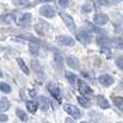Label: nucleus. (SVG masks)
Segmentation results:
<instances>
[{
	"mask_svg": "<svg viewBox=\"0 0 123 123\" xmlns=\"http://www.w3.org/2000/svg\"><path fill=\"white\" fill-rule=\"evenodd\" d=\"M60 15H61L62 19L64 21V23H65V25L68 27V29H69L71 32H76L77 27H76V23H74V18H72L70 15L66 14V13H61Z\"/></svg>",
	"mask_w": 123,
	"mask_h": 123,
	"instance_id": "f257e3e1",
	"label": "nucleus"
},
{
	"mask_svg": "<svg viewBox=\"0 0 123 123\" xmlns=\"http://www.w3.org/2000/svg\"><path fill=\"white\" fill-rule=\"evenodd\" d=\"M64 110L67 113H69L74 119H79V118H80V110L78 109V107L74 106V105L65 104L64 105Z\"/></svg>",
	"mask_w": 123,
	"mask_h": 123,
	"instance_id": "f03ea898",
	"label": "nucleus"
},
{
	"mask_svg": "<svg viewBox=\"0 0 123 123\" xmlns=\"http://www.w3.org/2000/svg\"><path fill=\"white\" fill-rule=\"evenodd\" d=\"M78 90L82 94V96H90L93 94L92 89L82 80H78Z\"/></svg>",
	"mask_w": 123,
	"mask_h": 123,
	"instance_id": "7ed1b4c3",
	"label": "nucleus"
},
{
	"mask_svg": "<svg viewBox=\"0 0 123 123\" xmlns=\"http://www.w3.org/2000/svg\"><path fill=\"white\" fill-rule=\"evenodd\" d=\"M48 90H49V92L51 93V95L53 96L58 103H62V94L60 91V87H58L57 85H55L54 83H49Z\"/></svg>",
	"mask_w": 123,
	"mask_h": 123,
	"instance_id": "20e7f679",
	"label": "nucleus"
},
{
	"mask_svg": "<svg viewBox=\"0 0 123 123\" xmlns=\"http://www.w3.org/2000/svg\"><path fill=\"white\" fill-rule=\"evenodd\" d=\"M39 12H40V14L42 15V16L47 17V18H52V17H54V15H55L54 9L52 8L51 6H49V4L42 6L40 8V10H39Z\"/></svg>",
	"mask_w": 123,
	"mask_h": 123,
	"instance_id": "39448f33",
	"label": "nucleus"
},
{
	"mask_svg": "<svg viewBox=\"0 0 123 123\" xmlns=\"http://www.w3.org/2000/svg\"><path fill=\"white\" fill-rule=\"evenodd\" d=\"M98 81H99V83L102 85H104V86H110V85L115 82V79H113L110 74H104L98 77Z\"/></svg>",
	"mask_w": 123,
	"mask_h": 123,
	"instance_id": "423d86ee",
	"label": "nucleus"
},
{
	"mask_svg": "<svg viewBox=\"0 0 123 123\" xmlns=\"http://www.w3.org/2000/svg\"><path fill=\"white\" fill-rule=\"evenodd\" d=\"M94 23L97 26H103L108 23V16L104 13H96L94 15Z\"/></svg>",
	"mask_w": 123,
	"mask_h": 123,
	"instance_id": "0eeeda50",
	"label": "nucleus"
},
{
	"mask_svg": "<svg viewBox=\"0 0 123 123\" xmlns=\"http://www.w3.org/2000/svg\"><path fill=\"white\" fill-rule=\"evenodd\" d=\"M76 38H77V40H79L81 43H83V44H87V43H90L91 42V40H92L91 35H90L87 31L78 32L77 36H76Z\"/></svg>",
	"mask_w": 123,
	"mask_h": 123,
	"instance_id": "6e6552de",
	"label": "nucleus"
},
{
	"mask_svg": "<svg viewBox=\"0 0 123 123\" xmlns=\"http://www.w3.org/2000/svg\"><path fill=\"white\" fill-rule=\"evenodd\" d=\"M57 42L62 45H66V47H71L74 44V40L69 36H58L56 37Z\"/></svg>",
	"mask_w": 123,
	"mask_h": 123,
	"instance_id": "1a4fd4ad",
	"label": "nucleus"
},
{
	"mask_svg": "<svg viewBox=\"0 0 123 123\" xmlns=\"http://www.w3.org/2000/svg\"><path fill=\"white\" fill-rule=\"evenodd\" d=\"M66 63L70 68H72L74 70H79L80 69V61L78 60V57L76 56H69L66 60Z\"/></svg>",
	"mask_w": 123,
	"mask_h": 123,
	"instance_id": "9d476101",
	"label": "nucleus"
},
{
	"mask_svg": "<svg viewBox=\"0 0 123 123\" xmlns=\"http://www.w3.org/2000/svg\"><path fill=\"white\" fill-rule=\"evenodd\" d=\"M38 105H39V107H40V109H42V110H48L49 106H50L49 99H48L45 96H40L38 99Z\"/></svg>",
	"mask_w": 123,
	"mask_h": 123,
	"instance_id": "9b49d317",
	"label": "nucleus"
},
{
	"mask_svg": "<svg viewBox=\"0 0 123 123\" xmlns=\"http://www.w3.org/2000/svg\"><path fill=\"white\" fill-rule=\"evenodd\" d=\"M97 104H98V106H99L102 109L109 108V102L103 95H98L97 96Z\"/></svg>",
	"mask_w": 123,
	"mask_h": 123,
	"instance_id": "f8f14e48",
	"label": "nucleus"
},
{
	"mask_svg": "<svg viewBox=\"0 0 123 123\" xmlns=\"http://www.w3.org/2000/svg\"><path fill=\"white\" fill-rule=\"evenodd\" d=\"M37 107H38V104H37L36 102H34V100H28V102L26 103V108L28 109V111H29L30 113L36 112Z\"/></svg>",
	"mask_w": 123,
	"mask_h": 123,
	"instance_id": "ddd939ff",
	"label": "nucleus"
},
{
	"mask_svg": "<svg viewBox=\"0 0 123 123\" xmlns=\"http://www.w3.org/2000/svg\"><path fill=\"white\" fill-rule=\"evenodd\" d=\"M31 67H32V69H34V71L36 72L38 76H39V74H40V76H42V74H43V70H42V68H41L39 62L32 61L31 62Z\"/></svg>",
	"mask_w": 123,
	"mask_h": 123,
	"instance_id": "4468645a",
	"label": "nucleus"
},
{
	"mask_svg": "<svg viewBox=\"0 0 123 123\" xmlns=\"http://www.w3.org/2000/svg\"><path fill=\"white\" fill-rule=\"evenodd\" d=\"M17 64H18L19 68L22 69V71L24 72L25 74H29V68L27 67V65L25 64V62H24L23 58H17Z\"/></svg>",
	"mask_w": 123,
	"mask_h": 123,
	"instance_id": "2eb2a0df",
	"label": "nucleus"
},
{
	"mask_svg": "<svg viewBox=\"0 0 123 123\" xmlns=\"http://www.w3.org/2000/svg\"><path fill=\"white\" fill-rule=\"evenodd\" d=\"M10 108V102L6 98H0V111H6Z\"/></svg>",
	"mask_w": 123,
	"mask_h": 123,
	"instance_id": "dca6fc26",
	"label": "nucleus"
},
{
	"mask_svg": "<svg viewBox=\"0 0 123 123\" xmlns=\"http://www.w3.org/2000/svg\"><path fill=\"white\" fill-rule=\"evenodd\" d=\"M78 102H79V104L81 105L82 107H90L91 106V102H90L89 99H87L85 96H82V95H80V96H78Z\"/></svg>",
	"mask_w": 123,
	"mask_h": 123,
	"instance_id": "f3484780",
	"label": "nucleus"
},
{
	"mask_svg": "<svg viewBox=\"0 0 123 123\" xmlns=\"http://www.w3.org/2000/svg\"><path fill=\"white\" fill-rule=\"evenodd\" d=\"M30 19H31V14L30 13H24L19 18V23L23 24V25H27L30 22Z\"/></svg>",
	"mask_w": 123,
	"mask_h": 123,
	"instance_id": "a211bd4d",
	"label": "nucleus"
},
{
	"mask_svg": "<svg viewBox=\"0 0 123 123\" xmlns=\"http://www.w3.org/2000/svg\"><path fill=\"white\" fill-rule=\"evenodd\" d=\"M113 104L117 107L118 109H120L121 111H123V97L121 96H117L113 98Z\"/></svg>",
	"mask_w": 123,
	"mask_h": 123,
	"instance_id": "6ab92c4d",
	"label": "nucleus"
},
{
	"mask_svg": "<svg viewBox=\"0 0 123 123\" xmlns=\"http://www.w3.org/2000/svg\"><path fill=\"white\" fill-rule=\"evenodd\" d=\"M54 62H55L56 66H57L60 69H62V67H63V65H64V58L62 57L61 54H55V55H54Z\"/></svg>",
	"mask_w": 123,
	"mask_h": 123,
	"instance_id": "aec40b11",
	"label": "nucleus"
},
{
	"mask_svg": "<svg viewBox=\"0 0 123 123\" xmlns=\"http://www.w3.org/2000/svg\"><path fill=\"white\" fill-rule=\"evenodd\" d=\"M97 42H98V44H100L102 47H105V45H108L109 43H110V41H109V39L106 38V37H98Z\"/></svg>",
	"mask_w": 123,
	"mask_h": 123,
	"instance_id": "412c9836",
	"label": "nucleus"
},
{
	"mask_svg": "<svg viewBox=\"0 0 123 123\" xmlns=\"http://www.w3.org/2000/svg\"><path fill=\"white\" fill-rule=\"evenodd\" d=\"M0 90L4 93L9 94L11 92V86L8 84V83H4V82H0Z\"/></svg>",
	"mask_w": 123,
	"mask_h": 123,
	"instance_id": "4be33fe9",
	"label": "nucleus"
},
{
	"mask_svg": "<svg viewBox=\"0 0 123 123\" xmlns=\"http://www.w3.org/2000/svg\"><path fill=\"white\" fill-rule=\"evenodd\" d=\"M66 78H67V80L69 81L70 84H74V82H76V80H77L76 76L69 71H66Z\"/></svg>",
	"mask_w": 123,
	"mask_h": 123,
	"instance_id": "5701e85b",
	"label": "nucleus"
},
{
	"mask_svg": "<svg viewBox=\"0 0 123 123\" xmlns=\"http://www.w3.org/2000/svg\"><path fill=\"white\" fill-rule=\"evenodd\" d=\"M16 115H17V117L19 118V120H22V121H26V120H27V115H26V112L23 111L22 109H17Z\"/></svg>",
	"mask_w": 123,
	"mask_h": 123,
	"instance_id": "b1692460",
	"label": "nucleus"
},
{
	"mask_svg": "<svg viewBox=\"0 0 123 123\" xmlns=\"http://www.w3.org/2000/svg\"><path fill=\"white\" fill-rule=\"evenodd\" d=\"M86 26H87V28H89V30H91V31H93V32H100L102 31L99 28L96 27L95 25H93V24L90 23V22H86Z\"/></svg>",
	"mask_w": 123,
	"mask_h": 123,
	"instance_id": "393cba45",
	"label": "nucleus"
},
{
	"mask_svg": "<svg viewBox=\"0 0 123 123\" xmlns=\"http://www.w3.org/2000/svg\"><path fill=\"white\" fill-rule=\"evenodd\" d=\"M113 43H115V45L117 48L123 50V39L122 38H116L115 40H113Z\"/></svg>",
	"mask_w": 123,
	"mask_h": 123,
	"instance_id": "a878e982",
	"label": "nucleus"
},
{
	"mask_svg": "<svg viewBox=\"0 0 123 123\" xmlns=\"http://www.w3.org/2000/svg\"><path fill=\"white\" fill-rule=\"evenodd\" d=\"M28 0H13V3L17 6H27L28 4Z\"/></svg>",
	"mask_w": 123,
	"mask_h": 123,
	"instance_id": "bb28decb",
	"label": "nucleus"
},
{
	"mask_svg": "<svg viewBox=\"0 0 123 123\" xmlns=\"http://www.w3.org/2000/svg\"><path fill=\"white\" fill-rule=\"evenodd\" d=\"M29 52L32 54V55H38L39 54V48L36 47V45H30L29 47Z\"/></svg>",
	"mask_w": 123,
	"mask_h": 123,
	"instance_id": "cd10ccee",
	"label": "nucleus"
},
{
	"mask_svg": "<svg viewBox=\"0 0 123 123\" xmlns=\"http://www.w3.org/2000/svg\"><path fill=\"white\" fill-rule=\"evenodd\" d=\"M82 10L84 11V12H91V11L93 10V6H92L90 3H85L84 6H82Z\"/></svg>",
	"mask_w": 123,
	"mask_h": 123,
	"instance_id": "c85d7f7f",
	"label": "nucleus"
},
{
	"mask_svg": "<svg viewBox=\"0 0 123 123\" xmlns=\"http://www.w3.org/2000/svg\"><path fill=\"white\" fill-rule=\"evenodd\" d=\"M116 64H117V66L120 68V69L123 70V56H120V57L116 61Z\"/></svg>",
	"mask_w": 123,
	"mask_h": 123,
	"instance_id": "c756f323",
	"label": "nucleus"
},
{
	"mask_svg": "<svg viewBox=\"0 0 123 123\" xmlns=\"http://www.w3.org/2000/svg\"><path fill=\"white\" fill-rule=\"evenodd\" d=\"M58 3L62 6H67L68 3H69V0H58Z\"/></svg>",
	"mask_w": 123,
	"mask_h": 123,
	"instance_id": "7c9ffc66",
	"label": "nucleus"
},
{
	"mask_svg": "<svg viewBox=\"0 0 123 123\" xmlns=\"http://www.w3.org/2000/svg\"><path fill=\"white\" fill-rule=\"evenodd\" d=\"M0 121H1V122L8 121V116H6V115H0Z\"/></svg>",
	"mask_w": 123,
	"mask_h": 123,
	"instance_id": "2f4dec72",
	"label": "nucleus"
},
{
	"mask_svg": "<svg viewBox=\"0 0 123 123\" xmlns=\"http://www.w3.org/2000/svg\"><path fill=\"white\" fill-rule=\"evenodd\" d=\"M65 123H74V119H71V118H67V119L65 120Z\"/></svg>",
	"mask_w": 123,
	"mask_h": 123,
	"instance_id": "473e14b6",
	"label": "nucleus"
},
{
	"mask_svg": "<svg viewBox=\"0 0 123 123\" xmlns=\"http://www.w3.org/2000/svg\"><path fill=\"white\" fill-rule=\"evenodd\" d=\"M30 92H31V96H36V93H35V91H30Z\"/></svg>",
	"mask_w": 123,
	"mask_h": 123,
	"instance_id": "72a5a7b5",
	"label": "nucleus"
},
{
	"mask_svg": "<svg viewBox=\"0 0 123 123\" xmlns=\"http://www.w3.org/2000/svg\"><path fill=\"white\" fill-rule=\"evenodd\" d=\"M39 1H43V2H48V1H52V0H39Z\"/></svg>",
	"mask_w": 123,
	"mask_h": 123,
	"instance_id": "f704fd0d",
	"label": "nucleus"
},
{
	"mask_svg": "<svg viewBox=\"0 0 123 123\" xmlns=\"http://www.w3.org/2000/svg\"><path fill=\"white\" fill-rule=\"evenodd\" d=\"M2 76H3V74H2V72L0 71V78H2Z\"/></svg>",
	"mask_w": 123,
	"mask_h": 123,
	"instance_id": "c9c22d12",
	"label": "nucleus"
},
{
	"mask_svg": "<svg viewBox=\"0 0 123 123\" xmlns=\"http://www.w3.org/2000/svg\"><path fill=\"white\" fill-rule=\"evenodd\" d=\"M81 123H87V122H81Z\"/></svg>",
	"mask_w": 123,
	"mask_h": 123,
	"instance_id": "e433bc0d",
	"label": "nucleus"
},
{
	"mask_svg": "<svg viewBox=\"0 0 123 123\" xmlns=\"http://www.w3.org/2000/svg\"><path fill=\"white\" fill-rule=\"evenodd\" d=\"M122 1H123V0H122Z\"/></svg>",
	"mask_w": 123,
	"mask_h": 123,
	"instance_id": "4c0bfd02",
	"label": "nucleus"
}]
</instances>
